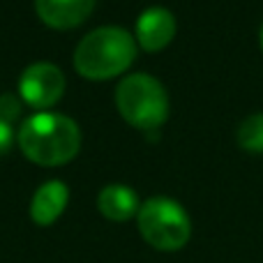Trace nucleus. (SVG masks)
<instances>
[{
  "instance_id": "1",
  "label": "nucleus",
  "mask_w": 263,
  "mask_h": 263,
  "mask_svg": "<svg viewBox=\"0 0 263 263\" xmlns=\"http://www.w3.org/2000/svg\"><path fill=\"white\" fill-rule=\"evenodd\" d=\"M16 141L30 162L60 166L79 153L81 132L72 118L63 114H35L21 125Z\"/></svg>"
},
{
  "instance_id": "2",
  "label": "nucleus",
  "mask_w": 263,
  "mask_h": 263,
  "mask_svg": "<svg viewBox=\"0 0 263 263\" xmlns=\"http://www.w3.org/2000/svg\"><path fill=\"white\" fill-rule=\"evenodd\" d=\"M136 58V40L120 26H102L79 42L74 67L86 79H111L123 74Z\"/></svg>"
},
{
  "instance_id": "3",
  "label": "nucleus",
  "mask_w": 263,
  "mask_h": 263,
  "mask_svg": "<svg viewBox=\"0 0 263 263\" xmlns=\"http://www.w3.org/2000/svg\"><path fill=\"white\" fill-rule=\"evenodd\" d=\"M116 104L120 116L139 129L159 127L168 116V95L150 74L125 77L116 88Z\"/></svg>"
},
{
  "instance_id": "4",
  "label": "nucleus",
  "mask_w": 263,
  "mask_h": 263,
  "mask_svg": "<svg viewBox=\"0 0 263 263\" xmlns=\"http://www.w3.org/2000/svg\"><path fill=\"white\" fill-rule=\"evenodd\" d=\"M139 231L148 245L159 252H176L187 245L192 222L185 208L168 196H153L139 208Z\"/></svg>"
},
{
  "instance_id": "5",
  "label": "nucleus",
  "mask_w": 263,
  "mask_h": 263,
  "mask_svg": "<svg viewBox=\"0 0 263 263\" xmlns=\"http://www.w3.org/2000/svg\"><path fill=\"white\" fill-rule=\"evenodd\" d=\"M18 92L35 109L53 106L65 92V74L53 63H32L18 79Z\"/></svg>"
},
{
  "instance_id": "6",
  "label": "nucleus",
  "mask_w": 263,
  "mask_h": 263,
  "mask_svg": "<svg viewBox=\"0 0 263 263\" xmlns=\"http://www.w3.org/2000/svg\"><path fill=\"white\" fill-rule=\"evenodd\" d=\"M176 35V16L166 7H148L136 21V42L145 51H162Z\"/></svg>"
},
{
  "instance_id": "7",
  "label": "nucleus",
  "mask_w": 263,
  "mask_h": 263,
  "mask_svg": "<svg viewBox=\"0 0 263 263\" xmlns=\"http://www.w3.org/2000/svg\"><path fill=\"white\" fill-rule=\"evenodd\" d=\"M95 0H35L40 18L51 28H74L90 16Z\"/></svg>"
},
{
  "instance_id": "8",
  "label": "nucleus",
  "mask_w": 263,
  "mask_h": 263,
  "mask_svg": "<svg viewBox=\"0 0 263 263\" xmlns=\"http://www.w3.org/2000/svg\"><path fill=\"white\" fill-rule=\"evenodd\" d=\"M69 201V187L63 180H49L35 192L30 201V217L40 227H49L63 215Z\"/></svg>"
},
{
  "instance_id": "9",
  "label": "nucleus",
  "mask_w": 263,
  "mask_h": 263,
  "mask_svg": "<svg viewBox=\"0 0 263 263\" xmlns=\"http://www.w3.org/2000/svg\"><path fill=\"white\" fill-rule=\"evenodd\" d=\"M100 213L114 222H127L129 217L139 215V196L127 185H106L97 196Z\"/></svg>"
},
{
  "instance_id": "10",
  "label": "nucleus",
  "mask_w": 263,
  "mask_h": 263,
  "mask_svg": "<svg viewBox=\"0 0 263 263\" xmlns=\"http://www.w3.org/2000/svg\"><path fill=\"white\" fill-rule=\"evenodd\" d=\"M238 145L250 153H263V114H254L240 123Z\"/></svg>"
},
{
  "instance_id": "11",
  "label": "nucleus",
  "mask_w": 263,
  "mask_h": 263,
  "mask_svg": "<svg viewBox=\"0 0 263 263\" xmlns=\"http://www.w3.org/2000/svg\"><path fill=\"white\" fill-rule=\"evenodd\" d=\"M18 114H21V104H18L16 97L9 95V92L0 95V120H5V123L12 125V120L16 118Z\"/></svg>"
},
{
  "instance_id": "12",
  "label": "nucleus",
  "mask_w": 263,
  "mask_h": 263,
  "mask_svg": "<svg viewBox=\"0 0 263 263\" xmlns=\"http://www.w3.org/2000/svg\"><path fill=\"white\" fill-rule=\"evenodd\" d=\"M14 143V129L9 123L0 120V155H5Z\"/></svg>"
},
{
  "instance_id": "13",
  "label": "nucleus",
  "mask_w": 263,
  "mask_h": 263,
  "mask_svg": "<svg viewBox=\"0 0 263 263\" xmlns=\"http://www.w3.org/2000/svg\"><path fill=\"white\" fill-rule=\"evenodd\" d=\"M261 49H263V26H261Z\"/></svg>"
}]
</instances>
